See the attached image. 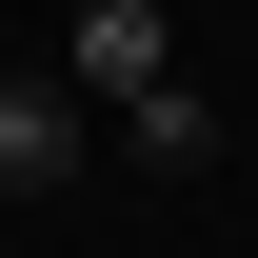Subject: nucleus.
Here are the masks:
<instances>
[{"instance_id":"7ed1b4c3","label":"nucleus","mask_w":258,"mask_h":258,"mask_svg":"<svg viewBox=\"0 0 258 258\" xmlns=\"http://www.w3.org/2000/svg\"><path fill=\"white\" fill-rule=\"evenodd\" d=\"M119 139H139V159H159V179H199V159H219V99H199V80H179V99H139V119H119Z\"/></svg>"},{"instance_id":"f03ea898","label":"nucleus","mask_w":258,"mask_h":258,"mask_svg":"<svg viewBox=\"0 0 258 258\" xmlns=\"http://www.w3.org/2000/svg\"><path fill=\"white\" fill-rule=\"evenodd\" d=\"M60 179H80V80L0 60V199H60Z\"/></svg>"},{"instance_id":"f257e3e1","label":"nucleus","mask_w":258,"mask_h":258,"mask_svg":"<svg viewBox=\"0 0 258 258\" xmlns=\"http://www.w3.org/2000/svg\"><path fill=\"white\" fill-rule=\"evenodd\" d=\"M60 80H80V119H139V99H179V20L159 0H80L60 20Z\"/></svg>"}]
</instances>
